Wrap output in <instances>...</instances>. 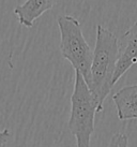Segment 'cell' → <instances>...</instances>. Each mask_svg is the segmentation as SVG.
Instances as JSON below:
<instances>
[{
	"mask_svg": "<svg viewBox=\"0 0 137 147\" xmlns=\"http://www.w3.org/2000/svg\"><path fill=\"white\" fill-rule=\"evenodd\" d=\"M119 57V42L110 30L97 25V40L91 65V82L89 88L97 102V112L104 109V101L111 91L113 76Z\"/></svg>",
	"mask_w": 137,
	"mask_h": 147,
	"instance_id": "1",
	"label": "cell"
},
{
	"mask_svg": "<svg viewBox=\"0 0 137 147\" xmlns=\"http://www.w3.org/2000/svg\"><path fill=\"white\" fill-rule=\"evenodd\" d=\"M57 0H26L14 9L18 23L27 28H31L34 22L45 12L54 8Z\"/></svg>",
	"mask_w": 137,
	"mask_h": 147,
	"instance_id": "5",
	"label": "cell"
},
{
	"mask_svg": "<svg viewBox=\"0 0 137 147\" xmlns=\"http://www.w3.org/2000/svg\"><path fill=\"white\" fill-rule=\"evenodd\" d=\"M137 63V21L121 38L119 44V57L113 76V85Z\"/></svg>",
	"mask_w": 137,
	"mask_h": 147,
	"instance_id": "4",
	"label": "cell"
},
{
	"mask_svg": "<svg viewBox=\"0 0 137 147\" xmlns=\"http://www.w3.org/2000/svg\"><path fill=\"white\" fill-rule=\"evenodd\" d=\"M120 120L137 119V84L125 86L113 96Z\"/></svg>",
	"mask_w": 137,
	"mask_h": 147,
	"instance_id": "6",
	"label": "cell"
},
{
	"mask_svg": "<svg viewBox=\"0 0 137 147\" xmlns=\"http://www.w3.org/2000/svg\"><path fill=\"white\" fill-rule=\"evenodd\" d=\"M10 135H11V132L7 128L3 130H0V147L5 146V144L8 143Z\"/></svg>",
	"mask_w": 137,
	"mask_h": 147,
	"instance_id": "8",
	"label": "cell"
},
{
	"mask_svg": "<svg viewBox=\"0 0 137 147\" xmlns=\"http://www.w3.org/2000/svg\"><path fill=\"white\" fill-rule=\"evenodd\" d=\"M108 147H129V139L125 134L115 133L110 139Z\"/></svg>",
	"mask_w": 137,
	"mask_h": 147,
	"instance_id": "7",
	"label": "cell"
},
{
	"mask_svg": "<svg viewBox=\"0 0 137 147\" xmlns=\"http://www.w3.org/2000/svg\"><path fill=\"white\" fill-rule=\"evenodd\" d=\"M97 102L85 78L75 71L74 89L71 97V114L68 127L76 140V147H90L94 132V118Z\"/></svg>",
	"mask_w": 137,
	"mask_h": 147,
	"instance_id": "2",
	"label": "cell"
},
{
	"mask_svg": "<svg viewBox=\"0 0 137 147\" xmlns=\"http://www.w3.org/2000/svg\"><path fill=\"white\" fill-rule=\"evenodd\" d=\"M60 31V52L62 57L83 75L86 83L91 82L93 52L86 41L81 23L71 15H62L57 20Z\"/></svg>",
	"mask_w": 137,
	"mask_h": 147,
	"instance_id": "3",
	"label": "cell"
}]
</instances>
